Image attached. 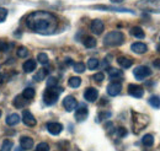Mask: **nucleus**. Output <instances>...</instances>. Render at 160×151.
I'll return each mask as SVG.
<instances>
[{
  "label": "nucleus",
  "mask_w": 160,
  "mask_h": 151,
  "mask_svg": "<svg viewBox=\"0 0 160 151\" xmlns=\"http://www.w3.org/2000/svg\"><path fill=\"white\" fill-rule=\"evenodd\" d=\"M22 69H23L25 73H32V71L36 69V61H35L33 59L26 60V61L23 63V65H22Z\"/></svg>",
  "instance_id": "19"
},
{
  "label": "nucleus",
  "mask_w": 160,
  "mask_h": 151,
  "mask_svg": "<svg viewBox=\"0 0 160 151\" xmlns=\"http://www.w3.org/2000/svg\"><path fill=\"white\" fill-rule=\"evenodd\" d=\"M149 123V117L145 115V114H140L133 112L132 113V128H133V132L139 133L142 129H144Z\"/></svg>",
  "instance_id": "4"
},
{
  "label": "nucleus",
  "mask_w": 160,
  "mask_h": 151,
  "mask_svg": "<svg viewBox=\"0 0 160 151\" xmlns=\"http://www.w3.org/2000/svg\"><path fill=\"white\" fill-rule=\"evenodd\" d=\"M129 32H131V35H132L133 37L139 38V39H143V38L145 37L144 31L142 30V27H139V26H134V27H132Z\"/></svg>",
  "instance_id": "22"
},
{
  "label": "nucleus",
  "mask_w": 160,
  "mask_h": 151,
  "mask_svg": "<svg viewBox=\"0 0 160 151\" xmlns=\"http://www.w3.org/2000/svg\"><path fill=\"white\" fill-rule=\"evenodd\" d=\"M56 86H58V79L54 77V76L48 77V80H47V87H56Z\"/></svg>",
  "instance_id": "33"
},
{
  "label": "nucleus",
  "mask_w": 160,
  "mask_h": 151,
  "mask_svg": "<svg viewBox=\"0 0 160 151\" xmlns=\"http://www.w3.org/2000/svg\"><path fill=\"white\" fill-rule=\"evenodd\" d=\"M82 44L86 47V48H94L96 46V39L91 36H86V37L82 39Z\"/></svg>",
  "instance_id": "24"
},
{
  "label": "nucleus",
  "mask_w": 160,
  "mask_h": 151,
  "mask_svg": "<svg viewBox=\"0 0 160 151\" xmlns=\"http://www.w3.org/2000/svg\"><path fill=\"white\" fill-rule=\"evenodd\" d=\"M9 49V43L4 42V41H0V52H5Z\"/></svg>",
  "instance_id": "41"
},
{
  "label": "nucleus",
  "mask_w": 160,
  "mask_h": 151,
  "mask_svg": "<svg viewBox=\"0 0 160 151\" xmlns=\"http://www.w3.org/2000/svg\"><path fill=\"white\" fill-rule=\"evenodd\" d=\"M62 91H63V89L58 87V86H56V87H47L44 90V92H43V102H44V105L46 106H53L58 101Z\"/></svg>",
  "instance_id": "2"
},
{
  "label": "nucleus",
  "mask_w": 160,
  "mask_h": 151,
  "mask_svg": "<svg viewBox=\"0 0 160 151\" xmlns=\"http://www.w3.org/2000/svg\"><path fill=\"white\" fill-rule=\"evenodd\" d=\"M111 2H115V4H118V2H122L123 0H110Z\"/></svg>",
  "instance_id": "44"
},
{
  "label": "nucleus",
  "mask_w": 160,
  "mask_h": 151,
  "mask_svg": "<svg viewBox=\"0 0 160 151\" xmlns=\"http://www.w3.org/2000/svg\"><path fill=\"white\" fill-rule=\"evenodd\" d=\"M68 85L72 87V89H78L80 85H81V79L79 76H72L68 81Z\"/></svg>",
  "instance_id": "25"
},
{
  "label": "nucleus",
  "mask_w": 160,
  "mask_h": 151,
  "mask_svg": "<svg viewBox=\"0 0 160 151\" xmlns=\"http://www.w3.org/2000/svg\"><path fill=\"white\" fill-rule=\"evenodd\" d=\"M35 96H36V91H35V89H32V87H27V89H25V90L22 91V97H23L25 100H27V101L32 100Z\"/></svg>",
  "instance_id": "23"
},
{
  "label": "nucleus",
  "mask_w": 160,
  "mask_h": 151,
  "mask_svg": "<svg viewBox=\"0 0 160 151\" xmlns=\"http://www.w3.org/2000/svg\"><path fill=\"white\" fill-rule=\"evenodd\" d=\"M8 17V10L5 7H0V22H4Z\"/></svg>",
  "instance_id": "38"
},
{
  "label": "nucleus",
  "mask_w": 160,
  "mask_h": 151,
  "mask_svg": "<svg viewBox=\"0 0 160 151\" xmlns=\"http://www.w3.org/2000/svg\"><path fill=\"white\" fill-rule=\"evenodd\" d=\"M98 97H99V91L95 87H88L84 91V98L88 102H95L98 100Z\"/></svg>",
  "instance_id": "11"
},
{
  "label": "nucleus",
  "mask_w": 160,
  "mask_h": 151,
  "mask_svg": "<svg viewBox=\"0 0 160 151\" xmlns=\"http://www.w3.org/2000/svg\"><path fill=\"white\" fill-rule=\"evenodd\" d=\"M133 75L134 77L137 79V80H144L145 77H148V76L152 75V70L148 68V66H145V65H139V66H137L134 70H133Z\"/></svg>",
  "instance_id": "6"
},
{
  "label": "nucleus",
  "mask_w": 160,
  "mask_h": 151,
  "mask_svg": "<svg viewBox=\"0 0 160 151\" xmlns=\"http://www.w3.org/2000/svg\"><path fill=\"white\" fill-rule=\"evenodd\" d=\"M153 64H154V66H155V68H158V69H160V59H155Z\"/></svg>",
  "instance_id": "42"
},
{
  "label": "nucleus",
  "mask_w": 160,
  "mask_h": 151,
  "mask_svg": "<svg viewBox=\"0 0 160 151\" xmlns=\"http://www.w3.org/2000/svg\"><path fill=\"white\" fill-rule=\"evenodd\" d=\"M46 127H47V130L49 132V134H52V135H59L60 132L63 130V125L57 122H49V123H47Z\"/></svg>",
  "instance_id": "13"
},
{
  "label": "nucleus",
  "mask_w": 160,
  "mask_h": 151,
  "mask_svg": "<svg viewBox=\"0 0 160 151\" xmlns=\"http://www.w3.org/2000/svg\"><path fill=\"white\" fill-rule=\"evenodd\" d=\"M142 143H143L144 146H148V148L149 146H153V144H154V136L152 134H147V135L143 136Z\"/></svg>",
  "instance_id": "28"
},
{
  "label": "nucleus",
  "mask_w": 160,
  "mask_h": 151,
  "mask_svg": "<svg viewBox=\"0 0 160 151\" xmlns=\"http://www.w3.org/2000/svg\"><path fill=\"white\" fill-rule=\"evenodd\" d=\"M20 145L21 149H23V150H31L33 148V139L30 136H21Z\"/></svg>",
  "instance_id": "16"
},
{
  "label": "nucleus",
  "mask_w": 160,
  "mask_h": 151,
  "mask_svg": "<svg viewBox=\"0 0 160 151\" xmlns=\"http://www.w3.org/2000/svg\"><path fill=\"white\" fill-rule=\"evenodd\" d=\"M16 53H18V57L19 58H26L28 56V49L26 47H19Z\"/></svg>",
  "instance_id": "32"
},
{
  "label": "nucleus",
  "mask_w": 160,
  "mask_h": 151,
  "mask_svg": "<svg viewBox=\"0 0 160 151\" xmlns=\"http://www.w3.org/2000/svg\"><path fill=\"white\" fill-rule=\"evenodd\" d=\"M137 7L152 14H160V0H139Z\"/></svg>",
  "instance_id": "5"
},
{
  "label": "nucleus",
  "mask_w": 160,
  "mask_h": 151,
  "mask_svg": "<svg viewBox=\"0 0 160 151\" xmlns=\"http://www.w3.org/2000/svg\"><path fill=\"white\" fill-rule=\"evenodd\" d=\"M92 9H98V10H108V11H118V12H129V14H134L133 10L131 9H126V7H115V6H94Z\"/></svg>",
  "instance_id": "15"
},
{
  "label": "nucleus",
  "mask_w": 160,
  "mask_h": 151,
  "mask_svg": "<svg viewBox=\"0 0 160 151\" xmlns=\"http://www.w3.org/2000/svg\"><path fill=\"white\" fill-rule=\"evenodd\" d=\"M36 151H49V145L47 143H40L36 148Z\"/></svg>",
  "instance_id": "37"
},
{
  "label": "nucleus",
  "mask_w": 160,
  "mask_h": 151,
  "mask_svg": "<svg viewBox=\"0 0 160 151\" xmlns=\"http://www.w3.org/2000/svg\"><path fill=\"white\" fill-rule=\"evenodd\" d=\"M12 146H14V143L9 139H5L2 141V145H1V149L0 151H11L12 150Z\"/></svg>",
  "instance_id": "29"
},
{
  "label": "nucleus",
  "mask_w": 160,
  "mask_h": 151,
  "mask_svg": "<svg viewBox=\"0 0 160 151\" xmlns=\"http://www.w3.org/2000/svg\"><path fill=\"white\" fill-rule=\"evenodd\" d=\"M117 135H118L120 138H124V136L127 135V129H126V128H123V127L117 128Z\"/></svg>",
  "instance_id": "39"
},
{
  "label": "nucleus",
  "mask_w": 160,
  "mask_h": 151,
  "mask_svg": "<svg viewBox=\"0 0 160 151\" xmlns=\"http://www.w3.org/2000/svg\"><path fill=\"white\" fill-rule=\"evenodd\" d=\"M89 117V110L84 103H80L75 111V119L78 122H84Z\"/></svg>",
  "instance_id": "7"
},
{
  "label": "nucleus",
  "mask_w": 160,
  "mask_h": 151,
  "mask_svg": "<svg viewBox=\"0 0 160 151\" xmlns=\"http://www.w3.org/2000/svg\"><path fill=\"white\" fill-rule=\"evenodd\" d=\"M5 75L2 74V73H0V84H2V82H5Z\"/></svg>",
  "instance_id": "43"
},
{
  "label": "nucleus",
  "mask_w": 160,
  "mask_h": 151,
  "mask_svg": "<svg viewBox=\"0 0 160 151\" xmlns=\"http://www.w3.org/2000/svg\"><path fill=\"white\" fill-rule=\"evenodd\" d=\"M117 63H118V65H120L121 68H123V69H128V68L132 66L133 60L128 57H118L117 58Z\"/></svg>",
  "instance_id": "18"
},
{
  "label": "nucleus",
  "mask_w": 160,
  "mask_h": 151,
  "mask_svg": "<svg viewBox=\"0 0 160 151\" xmlns=\"http://www.w3.org/2000/svg\"><path fill=\"white\" fill-rule=\"evenodd\" d=\"M20 115L16 113H12L10 114L8 118H6V124L9 125V127H15V125H18L19 123H20Z\"/></svg>",
  "instance_id": "20"
},
{
  "label": "nucleus",
  "mask_w": 160,
  "mask_h": 151,
  "mask_svg": "<svg viewBox=\"0 0 160 151\" xmlns=\"http://www.w3.org/2000/svg\"><path fill=\"white\" fill-rule=\"evenodd\" d=\"M121 91H122V85L118 81H113V82H111L107 86V94L110 95V96H112V97L120 95Z\"/></svg>",
  "instance_id": "12"
},
{
  "label": "nucleus",
  "mask_w": 160,
  "mask_h": 151,
  "mask_svg": "<svg viewBox=\"0 0 160 151\" xmlns=\"http://www.w3.org/2000/svg\"><path fill=\"white\" fill-rule=\"evenodd\" d=\"M25 23L27 28L38 35H53L58 28L57 17L47 11H35L26 16Z\"/></svg>",
  "instance_id": "1"
},
{
  "label": "nucleus",
  "mask_w": 160,
  "mask_h": 151,
  "mask_svg": "<svg viewBox=\"0 0 160 151\" xmlns=\"http://www.w3.org/2000/svg\"><path fill=\"white\" fill-rule=\"evenodd\" d=\"M111 115H112V113H111V112H100L99 117H98V120H99V122L106 120V119H108Z\"/></svg>",
  "instance_id": "36"
},
{
  "label": "nucleus",
  "mask_w": 160,
  "mask_h": 151,
  "mask_svg": "<svg viewBox=\"0 0 160 151\" xmlns=\"http://www.w3.org/2000/svg\"><path fill=\"white\" fill-rule=\"evenodd\" d=\"M128 94L136 98H142L143 95H144V89L139 86V85H136V84H131L128 85Z\"/></svg>",
  "instance_id": "9"
},
{
  "label": "nucleus",
  "mask_w": 160,
  "mask_h": 151,
  "mask_svg": "<svg viewBox=\"0 0 160 151\" xmlns=\"http://www.w3.org/2000/svg\"><path fill=\"white\" fill-rule=\"evenodd\" d=\"M15 151H21V149H20V148H16V149H15Z\"/></svg>",
  "instance_id": "46"
},
{
  "label": "nucleus",
  "mask_w": 160,
  "mask_h": 151,
  "mask_svg": "<svg viewBox=\"0 0 160 151\" xmlns=\"http://www.w3.org/2000/svg\"><path fill=\"white\" fill-rule=\"evenodd\" d=\"M123 42H124V36L120 31L108 32L103 37V44L107 47H117V46H121Z\"/></svg>",
  "instance_id": "3"
},
{
  "label": "nucleus",
  "mask_w": 160,
  "mask_h": 151,
  "mask_svg": "<svg viewBox=\"0 0 160 151\" xmlns=\"http://www.w3.org/2000/svg\"><path fill=\"white\" fill-rule=\"evenodd\" d=\"M108 76H110L111 80L117 81V80H120V79L123 77V73L121 70H118V69H116V68H110L108 69Z\"/></svg>",
  "instance_id": "21"
},
{
  "label": "nucleus",
  "mask_w": 160,
  "mask_h": 151,
  "mask_svg": "<svg viewBox=\"0 0 160 151\" xmlns=\"http://www.w3.org/2000/svg\"><path fill=\"white\" fill-rule=\"evenodd\" d=\"M0 117H1V111H0Z\"/></svg>",
  "instance_id": "47"
},
{
  "label": "nucleus",
  "mask_w": 160,
  "mask_h": 151,
  "mask_svg": "<svg viewBox=\"0 0 160 151\" xmlns=\"http://www.w3.org/2000/svg\"><path fill=\"white\" fill-rule=\"evenodd\" d=\"M73 68H74V71H75V73H84L86 66H85V64H84V63L79 61V63H75Z\"/></svg>",
  "instance_id": "34"
},
{
  "label": "nucleus",
  "mask_w": 160,
  "mask_h": 151,
  "mask_svg": "<svg viewBox=\"0 0 160 151\" xmlns=\"http://www.w3.org/2000/svg\"><path fill=\"white\" fill-rule=\"evenodd\" d=\"M77 106H78V102H77V100H75L74 96H67V97L63 100V107L65 108L67 112L74 111V110L77 108Z\"/></svg>",
  "instance_id": "8"
},
{
  "label": "nucleus",
  "mask_w": 160,
  "mask_h": 151,
  "mask_svg": "<svg viewBox=\"0 0 160 151\" xmlns=\"http://www.w3.org/2000/svg\"><path fill=\"white\" fill-rule=\"evenodd\" d=\"M99 65H100V63H99V60H98L96 58H90V59L88 60V68H89L90 70L98 69Z\"/></svg>",
  "instance_id": "30"
},
{
  "label": "nucleus",
  "mask_w": 160,
  "mask_h": 151,
  "mask_svg": "<svg viewBox=\"0 0 160 151\" xmlns=\"http://www.w3.org/2000/svg\"><path fill=\"white\" fill-rule=\"evenodd\" d=\"M103 79H105V75H103V73H96V74L94 75V80H95V81H98V82H101V81H103Z\"/></svg>",
  "instance_id": "40"
},
{
  "label": "nucleus",
  "mask_w": 160,
  "mask_h": 151,
  "mask_svg": "<svg viewBox=\"0 0 160 151\" xmlns=\"http://www.w3.org/2000/svg\"><path fill=\"white\" fill-rule=\"evenodd\" d=\"M148 102H149V105L153 107V108H160V97L159 96H157V95H153V96H150L149 97V100H148Z\"/></svg>",
  "instance_id": "27"
},
{
  "label": "nucleus",
  "mask_w": 160,
  "mask_h": 151,
  "mask_svg": "<svg viewBox=\"0 0 160 151\" xmlns=\"http://www.w3.org/2000/svg\"><path fill=\"white\" fill-rule=\"evenodd\" d=\"M27 100H25L23 97H22V95L20 96H16L15 98H14V101H12V105L16 107V108H22L27 102H26Z\"/></svg>",
  "instance_id": "26"
},
{
  "label": "nucleus",
  "mask_w": 160,
  "mask_h": 151,
  "mask_svg": "<svg viewBox=\"0 0 160 151\" xmlns=\"http://www.w3.org/2000/svg\"><path fill=\"white\" fill-rule=\"evenodd\" d=\"M37 60H38V63H41V64H48V56L46 54V53H40L38 56H37Z\"/></svg>",
  "instance_id": "35"
},
{
  "label": "nucleus",
  "mask_w": 160,
  "mask_h": 151,
  "mask_svg": "<svg viewBox=\"0 0 160 151\" xmlns=\"http://www.w3.org/2000/svg\"><path fill=\"white\" fill-rule=\"evenodd\" d=\"M47 75H48V70L47 69H41L40 71L33 76V80L35 81H42V80H44V77Z\"/></svg>",
  "instance_id": "31"
},
{
  "label": "nucleus",
  "mask_w": 160,
  "mask_h": 151,
  "mask_svg": "<svg viewBox=\"0 0 160 151\" xmlns=\"http://www.w3.org/2000/svg\"><path fill=\"white\" fill-rule=\"evenodd\" d=\"M90 28H91V31H92L95 35H101V33L103 32V30H105V25H103V22L99 19L92 20Z\"/></svg>",
  "instance_id": "14"
},
{
  "label": "nucleus",
  "mask_w": 160,
  "mask_h": 151,
  "mask_svg": "<svg viewBox=\"0 0 160 151\" xmlns=\"http://www.w3.org/2000/svg\"><path fill=\"white\" fill-rule=\"evenodd\" d=\"M157 51H158V52L160 53V43L158 44V46H157Z\"/></svg>",
  "instance_id": "45"
},
{
  "label": "nucleus",
  "mask_w": 160,
  "mask_h": 151,
  "mask_svg": "<svg viewBox=\"0 0 160 151\" xmlns=\"http://www.w3.org/2000/svg\"><path fill=\"white\" fill-rule=\"evenodd\" d=\"M131 49H132L134 53H137V54H144V53L148 51V47H147V44L143 43V42H136V43H133V44L131 46Z\"/></svg>",
  "instance_id": "17"
},
{
  "label": "nucleus",
  "mask_w": 160,
  "mask_h": 151,
  "mask_svg": "<svg viewBox=\"0 0 160 151\" xmlns=\"http://www.w3.org/2000/svg\"><path fill=\"white\" fill-rule=\"evenodd\" d=\"M22 120H23L25 125H27V127H35L37 124L36 118L33 117V114L31 113L28 110L23 111V113H22Z\"/></svg>",
  "instance_id": "10"
}]
</instances>
